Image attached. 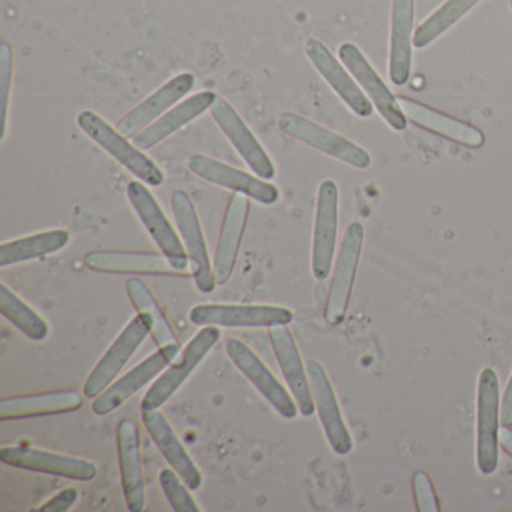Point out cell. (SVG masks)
Segmentation results:
<instances>
[{
  "label": "cell",
  "instance_id": "6da1fadb",
  "mask_svg": "<svg viewBox=\"0 0 512 512\" xmlns=\"http://www.w3.org/2000/svg\"><path fill=\"white\" fill-rule=\"evenodd\" d=\"M77 125L80 130L97 143L103 151L112 155L128 172L133 173L143 184L151 187H160L164 184L163 170L154 160L145 154V151L137 148L136 143L130 142L127 136L107 124L98 113L92 110H83L77 116Z\"/></svg>",
  "mask_w": 512,
  "mask_h": 512
},
{
  "label": "cell",
  "instance_id": "7a4b0ae2",
  "mask_svg": "<svg viewBox=\"0 0 512 512\" xmlns=\"http://www.w3.org/2000/svg\"><path fill=\"white\" fill-rule=\"evenodd\" d=\"M476 464L482 475H491L499 467L500 421L499 377L493 368H482L476 398Z\"/></svg>",
  "mask_w": 512,
  "mask_h": 512
},
{
  "label": "cell",
  "instance_id": "3957f363",
  "mask_svg": "<svg viewBox=\"0 0 512 512\" xmlns=\"http://www.w3.org/2000/svg\"><path fill=\"white\" fill-rule=\"evenodd\" d=\"M220 337L221 331L218 326H203L146 392L142 400V410H158L166 404L187 382L194 370L205 361L206 356L220 341Z\"/></svg>",
  "mask_w": 512,
  "mask_h": 512
},
{
  "label": "cell",
  "instance_id": "277c9868",
  "mask_svg": "<svg viewBox=\"0 0 512 512\" xmlns=\"http://www.w3.org/2000/svg\"><path fill=\"white\" fill-rule=\"evenodd\" d=\"M127 196L140 223L148 230L158 250L169 260L178 274H185L190 266V257L169 218L161 209L160 203L142 181L130 182Z\"/></svg>",
  "mask_w": 512,
  "mask_h": 512
},
{
  "label": "cell",
  "instance_id": "5b68a950",
  "mask_svg": "<svg viewBox=\"0 0 512 512\" xmlns=\"http://www.w3.org/2000/svg\"><path fill=\"white\" fill-rule=\"evenodd\" d=\"M152 328H154V319H152L151 314L139 313L134 319L130 320V323L113 341L112 346L107 349L103 358L97 362L94 370L86 379L85 386H83V394L86 398L94 400L115 382L116 377L121 374L125 365L136 355L139 347L145 343L146 338L152 332Z\"/></svg>",
  "mask_w": 512,
  "mask_h": 512
},
{
  "label": "cell",
  "instance_id": "8992f818",
  "mask_svg": "<svg viewBox=\"0 0 512 512\" xmlns=\"http://www.w3.org/2000/svg\"><path fill=\"white\" fill-rule=\"evenodd\" d=\"M278 127L287 136L334 160L341 161L353 169L365 170L371 166V155L352 140L304 118L296 113H283L278 118Z\"/></svg>",
  "mask_w": 512,
  "mask_h": 512
},
{
  "label": "cell",
  "instance_id": "52a82bcc",
  "mask_svg": "<svg viewBox=\"0 0 512 512\" xmlns=\"http://www.w3.org/2000/svg\"><path fill=\"white\" fill-rule=\"evenodd\" d=\"M362 247H364V226L359 221H353L344 232L328 299H326L325 319L329 325H341L346 319Z\"/></svg>",
  "mask_w": 512,
  "mask_h": 512
},
{
  "label": "cell",
  "instance_id": "ba28073f",
  "mask_svg": "<svg viewBox=\"0 0 512 512\" xmlns=\"http://www.w3.org/2000/svg\"><path fill=\"white\" fill-rule=\"evenodd\" d=\"M172 211L184 239L185 250L190 257L194 283L200 293L208 295L214 292L218 284L215 281L214 268L196 206L185 191H175L172 196Z\"/></svg>",
  "mask_w": 512,
  "mask_h": 512
},
{
  "label": "cell",
  "instance_id": "9c48e42d",
  "mask_svg": "<svg viewBox=\"0 0 512 512\" xmlns=\"http://www.w3.org/2000/svg\"><path fill=\"white\" fill-rule=\"evenodd\" d=\"M190 320L197 326L218 328H274L292 323L293 311L275 305H196L190 311Z\"/></svg>",
  "mask_w": 512,
  "mask_h": 512
},
{
  "label": "cell",
  "instance_id": "30bf717a",
  "mask_svg": "<svg viewBox=\"0 0 512 512\" xmlns=\"http://www.w3.org/2000/svg\"><path fill=\"white\" fill-rule=\"evenodd\" d=\"M340 191L337 182L326 179L317 191L316 218H314L311 271L314 278L325 281L331 274L338 236Z\"/></svg>",
  "mask_w": 512,
  "mask_h": 512
},
{
  "label": "cell",
  "instance_id": "8fae6325",
  "mask_svg": "<svg viewBox=\"0 0 512 512\" xmlns=\"http://www.w3.org/2000/svg\"><path fill=\"white\" fill-rule=\"evenodd\" d=\"M181 353V344H169L160 347L157 352L140 362L133 370L128 371L121 379L113 382L103 394L94 398L92 412L98 416H106L118 410L122 404L127 403L140 389L157 379L163 371L178 358Z\"/></svg>",
  "mask_w": 512,
  "mask_h": 512
},
{
  "label": "cell",
  "instance_id": "7c38bea8",
  "mask_svg": "<svg viewBox=\"0 0 512 512\" xmlns=\"http://www.w3.org/2000/svg\"><path fill=\"white\" fill-rule=\"evenodd\" d=\"M209 113L221 133L232 143L239 157L250 167L251 172L265 181H272L277 175V169L262 143L254 136L253 131L245 124L235 107L224 98L217 97Z\"/></svg>",
  "mask_w": 512,
  "mask_h": 512
},
{
  "label": "cell",
  "instance_id": "4fadbf2b",
  "mask_svg": "<svg viewBox=\"0 0 512 512\" xmlns=\"http://www.w3.org/2000/svg\"><path fill=\"white\" fill-rule=\"evenodd\" d=\"M0 461L16 469L46 473L73 481L89 482L97 478L98 467L85 458L56 454L32 446H5L0 449Z\"/></svg>",
  "mask_w": 512,
  "mask_h": 512
},
{
  "label": "cell",
  "instance_id": "5bb4252c",
  "mask_svg": "<svg viewBox=\"0 0 512 512\" xmlns=\"http://www.w3.org/2000/svg\"><path fill=\"white\" fill-rule=\"evenodd\" d=\"M188 167L194 175L203 181L236 194L256 200L260 205L271 206L280 200V190L271 182L221 163L208 155L196 154L188 161Z\"/></svg>",
  "mask_w": 512,
  "mask_h": 512
},
{
  "label": "cell",
  "instance_id": "9a60e30c",
  "mask_svg": "<svg viewBox=\"0 0 512 512\" xmlns=\"http://www.w3.org/2000/svg\"><path fill=\"white\" fill-rule=\"evenodd\" d=\"M226 352L233 365L244 374L245 379L283 418L293 419L298 416L299 407L293 395L281 385L280 380L266 367L265 362L253 349L238 338H232L227 341Z\"/></svg>",
  "mask_w": 512,
  "mask_h": 512
},
{
  "label": "cell",
  "instance_id": "2e32d148",
  "mask_svg": "<svg viewBox=\"0 0 512 512\" xmlns=\"http://www.w3.org/2000/svg\"><path fill=\"white\" fill-rule=\"evenodd\" d=\"M338 56L344 67L352 74L353 79L364 89L370 97L371 103L379 110L386 124L395 131H404L407 128V116L401 109L398 98L392 94L391 89L385 85L382 77L371 67L364 53L353 43L341 44Z\"/></svg>",
  "mask_w": 512,
  "mask_h": 512
},
{
  "label": "cell",
  "instance_id": "e0dca14e",
  "mask_svg": "<svg viewBox=\"0 0 512 512\" xmlns=\"http://www.w3.org/2000/svg\"><path fill=\"white\" fill-rule=\"evenodd\" d=\"M305 55H307L311 65L316 68L317 73L328 83L329 88L340 97V100L356 116H359V118H370L373 115V103L368 100L367 95L359 88L358 82L353 79L349 70L332 55L331 50L322 41L317 40V38H310L305 43Z\"/></svg>",
  "mask_w": 512,
  "mask_h": 512
},
{
  "label": "cell",
  "instance_id": "ac0fdd59",
  "mask_svg": "<svg viewBox=\"0 0 512 512\" xmlns=\"http://www.w3.org/2000/svg\"><path fill=\"white\" fill-rule=\"evenodd\" d=\"M307 373L314 406H316V412L329 445L334 449L335 454H350L353 449V439L346 422H344L334 386H332L325 368L320 362L311 359L307 364Z\"/></svg>",
  "mask_w": 512,
  "mask_h": 512
},
{
  "label": "cell",
  "instance_id": "d6986e66",
  "mask_svg": "<svg viewBox=\"0 0 512 512\" xmlns=\"http://www.w3.org/2000/svg\"><path fill=\"white\" fill-rule=\"evenodd\" d=\"M196 86V76L191 73H181L164 83L154 94L128 112L116 128L128 139H134L137 134L154 124L166 115L170 109L181 103Z\"/></svg>",
  "mask_w": 512,
  "mask_h": 512
},
{
  "label": "cell",
  "instance_id": "ffe728a7",
  "mask_svg": "<svg viewBox=\"0 0 512 512\" xmlns=\"http://www.w3.org/2000/svg\"><path fill=\"white\" fill-rule=\"evenodd\" d=\"M119 470L122 490L128 511L142 512L146 506L145 475H143L142 452H140L139 425L125 418L116 430Z\"/></svg>",
  "mask_w": 512,
  "mask_h": 512
},
{
  "label": "cell",
  "instance_id": "44dd1931",
  "mask_svg": "<svg viewBox=\"0 0 512 512\" xmlns=\"http://www.w3.org/2000/svg\"><path fill=\"white\" fill-rule=\"evenodd\" d=\"M250 199L242 194H235L227 205L221 224L220 239L215 250L214 277L218 286L229 283L238 262L242 239L250 217Z\"/></svg>",
  "mask_w": 512,
  "mask_h": 512
},
{
  "label": "cell",
  "instance_id": "7402d4cb",
  "mask_svg": "<svg viewBox=\"0 0 512 512\" xmlns=\"http://www.w3.org/2000/svg\"><path fill=\"white\" fill-rule=\"evenodd\" d=\"M269 341L299 412L304 416H313L316 406L311 394L310 379L292 331L287 326H274L269 329Z\"/></svg>",
  "mask_w": 512,
  "mask_h": 512
},
{
  "label": "cell",
  "instance_id": "603a6c76",
  "mask_svg": "<svg viewBox=\"0 0 512 512\" xmlns=\"http://www.w3.org/2000/svg\"><path fill=\"white\" fill-rule=\"evenodd\" d=\"M415 0H392L389 77L403 88L412 76Z\"/></svg>",
  "mask_w": 512,
  "mask_h": 512
},
{
  "label": "cell",
  "instance_id": "cb8c5ba5",
  "mask_svg": "<svg viewBox=\"0 0 512 512\" xmlns=\"http://www.w3.org/2000/svg\"><path fill=\"white\" fill-rule=\"evenodd\" d=\"M83 401H85V394H80L76 389H62V391L38 392V394L2 398V401H0V419L2 421H19V419L76 412L83 406Z\"/></svg>",
  "mask_w": 512,
  "mask_h": 512
},
{
  "label": "cell",
  "instance_id": "d4e9b609",
  "mask_svg": "<svg viewBox=\"0 0 512 512\" xmlns=\"http://www.w3.org/2000/svg\"><path fill=\"white\" fill-rule=\"evenodd\" d=\"M142 421L169 466L181 476L182 481L191 490L200 488L203 481L202 473L182 445L181 439L167 421L166 416L160 410H142Z\"/></svg>",
  "mask_w": 512,
  "mask_h": 512
},
{
  "label": "cell",
  "instance_id": "484cf974",
  "mask_svg": "<svg viewBox=\"0 0 512 512\" xmlns=\"http://www.w3.org/2000/svg\"><path fill=\"white\" fill-rule=\"evenodd\" d=\"M217 97L218 95L215 92L203 91L187 98L182 103L176 104L173 109H170L166 115L161 116L154 124L149 125L142 133L137 134L133 142L142 151H149V149L169 139L173 134L178 133L181 128L187 127L188 124L196 121L203 113L211 110Z\"/></svg>",
  "mask_w": 512,
  "mask_h": 512
},
{
  "label": "cell",
  "instance_id": "4316f807",
  "mask_svg": "<svg viewBox=\"0 0 512 512\" xmlns=\"http://www.w3.org/2000/svg\"><path fill=\"white\" fill-rule=\"evenodd\" d=\"M397 98L404 115L410 121L415 122L418 127L452 140V142L460 143V145L469 146V148H481L484 145V134L473 125L466 124V122L452 118V116L445 115V113L437 112V110L418 103L412 98Z\"/></svg>",
  "mask_w": 512,
  "mask_h": 512
},
{
  "label": "cell",
  "instance_id": "83f0119b",
  "mask_svg": "<svg viewBox=\"0 0 512 512\" xmlns=\"http://www.w3.org/2000/svg\"><path fill=\"white\" fill-rule=\"evenodd\" d=\"M86 268L103 274L176 275L163 254L142 251H91L85 257Z\"/></svg>",
  "mask_w": 512,
  "mask_h": 512
},
{
  "label": "cell",
  "instance_id": "f1b7e54d",
  "mask_svg": "<svg viewBox=\"0 0 512 512\" xmlns=\"http://www.w3.org/2000/svg\"><path fill=\"white\" fill-rule=\"evenodd\" d=\"M70 239L71 235L67 230L55 229L4 242L0 245V268L58 253L67 247Z\"/></svg>",
  "mask_w": 512,
  "mask_h": 512
},
{
  "label": "cell",
  "instance_id": "f546056e",
  "mask_svg": "<svg viewBox=\"0 0 512 512\" xmlns=\"http://www.w3.org/2000/svg\"><path fill=\"white\" fill-rule=\"evenodd\" d=\"M481 0H446L433 14L427 17L413 35V47L425 49L437 38L457 25L464 16L470 13Z\"/></svg>",
  "mask_w": 512,
  "mask_h": 512
},
{
  "label": "cell",
  "instance_id": "4dcf8cb0",
  "mask_svg": "<svg viewBox=\"0 0 512 512\" xmlns=\"http://www.w3.org/2000/svg\"><path fill=\"white\" fill-rule=\"evenodd\" d=\"M0 313L32 341L49 337V323L4 283L0 284Z\"/></svg>",
  "mask_w": 512,
  "mask_h": 512
},
{
  "label": "cell",
  "instance_id": "1f68e13d",
  "mask_svg": "<svg viewBox=\"0 0 512 512\" xmlns=\"http://www.w3.org/2000/svg\"><path fill=\"white\" fill-rule=\"evenodd\" d=\"M127 295L139 313L151 314L154 319L151 335L158 347L179 343L175 329L170 325L163 308L160 307L149 287L140 278L133 277L127 281Z\"/></svg>",
  "mask_w": 512,
  "mask_h": 512
},
{
  "label": "cell",
  "instance_id": "d6a6232c",
  "mask_svg": "<svg viewBox=\"0 0 512 512\" xmlns=\"http://www.w3.org/2000/svg\"><path fill=\"white\" fill-rule=\"evenodd\" d=\"M161 487H163L166 499L169 500L175 512H200V506L190 493L191 488L182 481L181 476L170 467L160 472Z\"/></svg>",
  "mask_w": 512,
  "mask_h": 512
},
{
  "label": "cell",
  "instance_id": "836d02e7",
  "mask_svg": "<svg viewBox=\"0 0 512 512\" xmlns=\"http://www.w3.org/2000/svg\"><path fill=\"white\" fill-rule=\"evenodd\" d=\"M14 61L10 46L4 44L0 50V112H2V137H7L8 112H10L11 89H13Z\"/></svg>",
  "mask_w": 512,
  "mask_h": 512
},
{
  "label": "cell",
  "instance_id": "e575fe53",
  "mask_svg": "<svg viewBox=\"0 0 512 512\" xmlns=\"http://www.w3.org/2000/svg\"><path fill=\"white\" fill-rule=\"evenodd\" d=\"M413 493H415L416 506H418L419 512L440 511L433 482H431L430 476L422 470L413 475Z\"/></svg>",
  "mask_w": 512,
  "mask_h": 512
},
{
  "label": "cell",
  "instance_id": "d590c367",
  "mask_svg": "<svg viewBox=\"0 0 512 512\" xmlns=\"http://www.w3.org/2000/svg\"><path fill=\"white\" fill-rule=\"evenodd\" d=\"M77 499H79V491L76 488H67V490L61 491V493L53 496L49 502L44 503L43 506L38 508L41 512H67L76 505Z\"/></svg>",
  "mask_w": 512,
  "mask_h": 512
},
{
  "label": "cell",
  "instance_id": "8d00e7d4",
  "mask_svg": "<svg viewBox=\"0 0 512 512\" xmlns=\"http://www.w3.org/2000/svg\"><path fill=\"white\" fill-rule=\"evenodd\" d=\"M500 421H502V425L512 427V373L508 383H506L505 392H503Z\"/></svg>",
  "mask_w": 512,
  "mask_h": 512
},
{
  "label": "cell",
  "instance_id": "74e56055",
  "mask_svg": "<svg viewBox=\"0 0 512 512\" xmlns=\"http://www.w3.org/2000/svg\"><path fill=\"white\" fill-rule=\"evenodd\" d=\"M499 442L503 451L512 457V427H506V425H502V427H500Z\"/></svg>",
  "mask_w": 512,
  "mask_h": 512
},
{
  "label": "cell",
  "instance_id": "f35d334b",
  "mask_svg": "<svg viewBox=\"0 0 512 512\" xmlns=\"http://www.w3.org/2000/svg\"><path fill=\"white\" fill-rule=\"evenodd\" d=\"M509 8L512 10V0H509Z\"/></svg>",
  "mask_w": 512,
  "mask_h": 512
}]
</instances>
